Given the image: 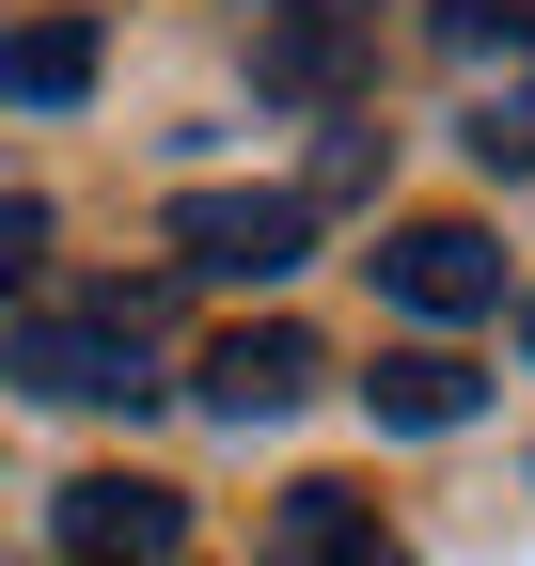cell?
I'll return each instance as SVG.
<instances>
[{
  "label": "cell",
  "instance_id": "cell-1",
  "mask_svg": "<svg viewBox=\"0 0 535 566\" xmlns=\"http://www.w3.org/2000/svg\"><path fill=\"white\" fill-rule=\"evenodd\" d=\"M0 378H32L48 409H111V394H158V378H143V300L17 315V331H0Z\"/></svg>",
  "mask_w": 535,
  "mask_h": 566
},
{
  "label": "cell",
  "instance_id": "cell-2",
  "mask_svg": "<svg viewBox=\"0 0 535 566\" xmlns=\"http://www.w3.org/2000/svg\"><path fill=\"white\" fill-rule=\"evenodd\" d=\"M174 252L206 268V283H284L315 252V205L300 189H189L174 205Z\"/></svg>",
  "mask_w": 535,
  "mask_h": 566
},
{
  "label": "cell",
  "instance_id": "cell-3",
  "mask_svg": "<svg viewBox=\"0 0 535 566\" xmlns=\"http://www.w3.org/2000/svg\"><path fill=\"white\" fill-rule=\"evenodd\" d=\"M63 551H80V566H174L189 551V504L158 472H80V488H63Z\"/></svg>",
  "mask_w": 535,
  "mask_h": 566
},
{
  "label": "cell",
  "instance_id": "cell-4",
  "mask_svg": "<svg viewBox=\"0 0 535 566\" xmlns=\"http://www.w3.org/2000/svg\"><path fill=\"white\" fill-rule=\"evenodd\" d=\"M378 283L410 315H489L504 300V252H489V221H394L378 237Z\"/></svg>",
  "mask_w": 535,
  "mask_h": 566
},
{
  "label": "cell",
  "instance_id": "cell-5",
  "mask_svg": "<svg viewBox=\"0 0 535 566\" xmlns=\"http://www.w3.org/2000/svg\"><path fill=\"white\" fill-rule=\"evenodd\" d=\"M315 378H331V363H315V331H284V315L206 346V409H221V424H268V409H300Z\"/></svg>",
  "mask_w": 535,
  "mask_h": 566
},
{
  "label": "cell",
  "instance_id": "cell-6",
  "mask_svg": "<svg viewBox=\"0 0 535 566\" xmlns=\"http://www.w3.org/2000/svg\"><path fill=\"white\" fill-rule=\"evenodd\" d=\"M363 394H378V424H410V441H441V424H473V409H489V378L457 363V346H394Z\"/></svg>",
  "mask_w": 535,
  "mask_h": 566
},
{
  "label": "cell",
  "instance_id": "cell-7",
  "mask_svg": "<svg viewBox=\"0 0 535 566\" xmlns=\"http://www.w3.org/2000/svg\"><path fill=\"white\" fill-rule=\"evenodd\" d=\"M0 95H17V111H80V95H95V17H32V32H0Z\"/></svg>",
  "mask_w": 535,
  "mask_h": 566
},
{
  "label": "cell",
  "instance_id": "cell-8",
  "mask_svg": "<svg viewBox=\"0 0 535 566\" xmlns=\"http://www.w3.org/2000/svg\"><path fill=\"white\" fill-rule=\"evenodd\" d=\"M363 535H378L363 488H347V472H300V488H284V520H268V566H347Z\"/></svg>",
  "mask_w": 535,
  "mask_h": 566
},
{
  "label": "cell",
  "instance_id": "cell-9",
  "mask_svg": "<svg viewBox=\"0 0 535 566\" xmlns=\"http://www.w3.org/2000/svg\"><path fill=\"white\" fill-rule=\"evenodd\" d=\"M441 48L457 63H504V48L535 63V0H441Z\"/></svg>",
  "mask_w": 535,
  "mask_h": 566
},
{
  "label": "cell",
  "instance_id": "cell-10",
  "mask_svg": "<svg viewBox=\"0 0 535 566\" xmlns=\"http://www.w3.org/2000/svg\"><path fill=\"white\" fill-rule=\"evenodd\" d=\"M473 158H489V174H535V95H489V111H473Z\"/></svg>",
  "mask_w": 535,
  "mask_h": 566
},
{
  "label": "cell",
  "instance_id": "cell-11",
  "mask_svg": "<svg viewBox=\"0 0 535 566\" xmlns=\"http://www.w3.org/2000/svg\"><path fill=\"white\" fill-rule=\"evenodd\" d=\"M32 252H48V205H32V189H0V300L32 283Z\"/></svg>",
  "mask_w": 535,
  "mask_h": 566
},
{
  "label": "cell",
  "instance_id": "cell-12",
  "mask_svg": "<svg viewBox=\"0 0 535 566\" xmlns=\"http://www.w3.org/2000/svg\"><path fill=\"white\" fill-rule=\"evenodd\" d=\"M363 174H378V142H363V126H331V142H315V189H300V205H347Z\"/></svg>",
  "mask_w": 535,
  "mask_h": 566
},
{
  "label": "cell",
  "instance_id": "cell-13",
  "mask_svg": "<svg viewBox=\"0 0 535 566\" xmlns=\"http://www.w3.org/2000/svg\"><path fill=\"white\" fill-rule=\"evenodd\" d=\"M347 566H410V551H394V535H363V551H347Z\"/></svg>",
  "mask_w": 535,
  "mask_h": 566
},
{
  "label": "cell",
  "instance_id": "cell-14",
  "mask_svg": "<svg viewBox=\"0 0 535 566\" xmlns=\"http://www.w3.org/2000/svg\"><path fill=\"white\" fill-rule=\"evenodd\" d=\"M520 346H535V300H520Z\"/></svg>",
  "mask_w": 535,
  "mask_h": 566
}]
</instances>
